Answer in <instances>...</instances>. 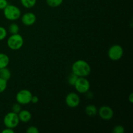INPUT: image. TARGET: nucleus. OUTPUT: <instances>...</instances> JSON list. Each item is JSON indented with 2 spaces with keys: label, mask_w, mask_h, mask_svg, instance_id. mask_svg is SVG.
Wrapping results in <instances>:
<instances>
[{
  "label": "nucleus",
  "mask_w": 133,
  "mask_h": 133,
  "mask_svg": "<svg viewBox=\"0 0 133 133\" xmlns=\"http://www.w3.org/2000/svg\"><path fill=\"white\" fill-rule=\"evenodd\" d=\"M72 73L79 77H87L92 71L90 65L84 60H77L71 66Z\"/></svg>",
  "instance_id": "f257e3e1"
},
{
  "label": "nucleus",
  "mask_w": 133,
  "mask_h": 133,
  "mask_svg": "<svg viewBox=\"0 0 133 133\" xmlns=\"http://www.w3.org/2000/svg\"><path fill=\"white\" fill-rule=\"evenodd\" d=\"M3 14L6 19L10 21H16L19 19L22 16L21 10L17 6L8 4L3 9Z\"/></svg>",
  "instance_id": "f03ea898"
},
{
  "label": "nucleus",
  "mask_w": 133,
  "mask_h": 133,
  "mask_svg": "<svg viewBox=\"0 0 133 133\" xmlns=\"http://www.w3.org/2000/svg\"><path fill=\"white\" fill-rule=\"evenodd\" d=\"M7 46L12 50H19L22 48L24 44V40L22 35L19 33L11 35L6 41Z\"/></svg>",
  "instance_id": "7ed1b4c3"
},
{
  "label": "nucleus",
  "mask_w": 133,
  "mask_h": 133,
  "mask_svg": "<svg viewBox=\"0 0 133 133\" xmlns=\"http://www.w3.org/2000/svg\"><path fill=\"white\" fill-rule=\"evenodd\" d=\"M32 94L30 90L27 89H22L18 91L16 95V100L20 105H28L31 103Z\"/></svg>",
  "instance_id": "20e7f679"
},
{
  "label": "nucleus",
  "mask_w": 133,
  "mask_h": 133,
  "mask_svg": "<svg viewBox=\"0 0 133 133\" xmlns=\"http://www.w3.org/2000/svg\"><path fill=\"white\" fill-rule=\"evenodd\" d=\"M19 119L18 114L13 112L7 113L3 118V123L5 127L14 129L19 125Z\"/></svg>",
  "instance_id": "39448f33"
},
{
  "label": "nucleus",
  "mask_w": 133,
  "mask_h": 133,
  "mask_svg": "<svg viewBox=\"0 0 133 133\" xmlns=\"http://www.w3.org/2000/svg\"><path fill=\"white\" fill-rule=\"evenodd\" d=\"M123 55V49L119 44L112 45L108 50V57L111 61H118L122 58Z\"/></svg>",
  "instance_id": "423d86ee"
},
{
  "label": "nucleus",
  "mask_w": 133,
  "mask_h": 133,
  "mask_svg": "<svg viewBox=\"0 0 133 133\" xmlns=\"http://www.w3.org/2000/svg\"><path fill=\"white\" fill-rule=\"evenodd\" d=\"M74 87L79 93L86 94L90 89V83L87 77H78Z\"/></svg>",
  "instance_id": "0eeeda50"
},
{
  "label": "nucleus",
  "mask_w": 133,
  "mask_h": 133,
  "mask_svg": "<svg viewBox=\"0 0 133 133\" xmlns=\"http://www.w3.org/2000/svg\"><path fill=\"white\" fill-rule=\"evenodd\" d=\"M81 102L79 95L75 92H70L65 97V103L68 107L74 109L77 107Z\"/></svg>",
  "instance_id": "6e6552de"
},
{
  "label": "nucleus",
  "mask_w": 133,
  "mask_h": 133,
  "mask_svg": "<svg viewBox=\"0 0 133 133\" xmlns=\"http://www.w3.org/2000/svg\"><path fill=\"white\" fill-rule=\"evenodd\" d=\"M97 113L99 116L103 120H110L114 116V110L110 107L107 105L101 106L99 110H97Z\"/></svg>",
  "instance_id": "1a4fd4ad"
},
{
  "label": "nucleus",
  "mask_w": 133,
  "mask_h": 133,
  "mask_svg": "<svg viewBox=\"0 0 133 133\" xmlns=\"http://www.w3.org/2000/svg\"><path fill=\"white\" fill-rule=\"evenodd\" d=\"M21 21L24 25L31 26L36 22V16L32 12H28L22 15Z\"/></svg>",
  "instance_id": "9d476101"
},
{
  "label": "nucleus",
  "mask_w": 133,
  "mask_h": 133,
  "mask_svg": "<svg viewBox=\"0 0 133 133\" xmlns=\"http://www.w3.org/2000/svg\"><path fill=\"white\" fill-rule=\"evenodd\" d=\"M19 122L23 123H27L29 122L32 118V114L27 110H21L20 112L18 114Z\"/></svg>",
  "instance_id": "9b49d317"
},
{
  "label": "nucleus",
  "mask_w": 133,
  "mask_h": 133,
  "mask_svg": "<svg viewBox=\"0 0 133 133\" xmlns=\"http://www.w3.org/2000/svg\"><path fill=\"white\" fill-rule=\"evenodd\" d=\"M10 58L9 56L3 53H0V69L6 68L9 66Z\"/></svg>",
  "instance_id": "f8f14e48"
},
{
  "label": "nucleus",
  "mask_w": 133,
  "mask_h": 133,
  "mask_svg": "<svg viewBox=\"0 0 133 133\" xmlns=\"http://www.w3.org/2000/svg\"><path fill=\"white\" fill-rule=\"evenodd\" d=\"M85 113L88 116H95L97 114V109L95 105H88L85 107Z\"/></svg>",
  "instance_id": "ddd939ff"
},
{
  "label": "nucleus",
  "mask_w": 133,
  "mask_h": 133,
  "mask_svg": "<svg viewBox=\"0 0 133 133\" xmlns=\"http://www.w3.org/2000/svg\"><path fill=\"white\" fill-rule=\"evenodd\" d=\"M10 77H11V72L10 70L7 68V67L0 69V78H2L8 81Z\"/></svg>",
  "instance_id": "4468645a"
},
{
  "label": "nucleus",
  "mask_w": 133,
  "mask_h": 133,
  "mask_svg": "<svg viewBox=\"0 0 133 133\" xmlns=\"http://www.w3.org/2000/svg\"><path fill=\"white\" fill-rule=\"evenodd\" d=\"M22 6L27 9H31L35 6L37 0H20Z\"/></svg>",
  "instance_id": "2eb2a0df"
},
{
  "label": "nucleus",
  "mask_w": 133,
  "mask_h": 133,
  "mask_svg": "<svg viewBox=\"0 0 133 133\" xmlns=\"http://www.w3.org/2000/svg\"><path fill=\"white\" fill-rule=\"evenodd\" d=\"M64 0H46L47 5L51 8L58 7L61 6Z\"/></svg>",
  "instance_id": "dca6fc26"
},
{
  "label": "nucleus",
  "mask_w": 133,
  "mask_h": 133,
  "mask_svg": "<svg viewBox=\"0 0 133 133\" xmlns=\"http://www.w3.org/2000/svg\"><path fill=\"white\" fill-rule=\"evenodd\" d=\"M9 31L11 35L18 33L19 31V25L15 23H12L9 27Z\"/></svg>",
  "instance_id": "f3484780"
},
{
  "label": "nucleus",
  "mask_w": 133,
  "mask_h": 133,
  "mask_svg": "<svg viewBox=\"0 0 133 133\" xmlns=\"http://www.w3.org/2000/svg\"><path fill=\"white\" fill-rule=\"evenodd\" d=\"M78 77H79L77 76L75 74H74V73H71V74L69 75L68 77V84H70V85L74 86V84H75V82H76Z\"/></svg>",
  "instance_id": "a211bd4d"
},
{
  "label": "nucleus",
  "mask_w": 133,
  "mask_h": 133,
  "mask_svg": "<svg viewBox=\"0 0 133 133\" xmlns=\"http://www.w3.org/2000/svg\"><path fill=\"white\" fill-rule=\"evenodd\" d=\"M7 81L2 79V78H0V94L3 93L6 90V88H7Z\"/></svg>",
  "instance_id": "6ab92c4d"
},
{
  "label": "nucleus",
  "mask_w": 133,
  "mask_h": 133,
  "mask_svg": "<svg viewBox=\"0 0 133 133\" xmlns=\"http://www.w3.org/2000/svg\"><path fill=\"white\" fill-rule=\"evenodd\" d=\"M125 132V127L121 125H116L112 130L113 133H124Z\"/></svg>",
  "instance_id": "aec40b11"
},
{
  "label": "nucleus",
  "mask_w": 133,
  "mask_h": 133,
  "mask_svg": "<svg viewBox=\"0 0 133 133\" xmlns=\"http://www.w3.org/2000/svg\"><path fill=\"white\" fill-rule=\"evenodd\" d=\"M7 36V31L5 27L0 26V41L3 40Z\"/></svg>",
  "instance_id": "412c9836"
},
{
  "label": "nucleus",
  "mask_w": 133,
  "mask_h": 133,
  "mask_svg": "<svg viewBox=\"0 0 133 133\" xmlns=\"http://www.w3.org/2000/svg\"><path fill=\"white\" fill-rule=\"evenodd\" d=\"M22 110V107H21V105L19 103H15L12 105V112L14 113H16V114H18V113L20 112V110Z\"/></svg>",
  "instance_id": "4be33fe9"
},
{
  "label": "nucleus",
  "mask_w": 133,
  "mask_h": 133,
  "mask_svg": "<svg viewBox=\"0 0 133 133\" xmlns=\"http://www.w3.org/2000/svg\"><path fill=\"white\" fill-rule=\"evenodd\" d=\"M26 132L27 133H38L39 130L36 126H30L26 130Z\"/></svg>",
  "instance_id": "5701e85b"
},
{
  "label": "nucleus",
  "mask_w": 133,
  "mask_h": 133,
  "mask_svg": "<svg viewBox=\"0 0 133 133\" xmlns=\"http://www.w3.org/2000/svg\"><path fill=\"white\" fill-rule=\"evenodd\" d=\"M7 0H0V10H3L8 5Z\"/></svg>",
  "instance_id": "b1692460"
},
{
  "label": "nucleus",
  "mask_w": 133,
  "mask_h": 133,
  "mask_svg": "<svg viewBox=\"0 0 133 133\" xmlns=\"http://www.w3.org/2000/svg\"><path fill=\"white\" fill-rule=\"evenodd\" d=\"M2 133H14V130L13 129L11 128H7L6 127L5 129H4L2 131H1Z\"/></svg>",
  "instance_id": "393cba45"
},
{
  "label": "nucleus",
  "mask_w": 133,
  "mask_h": 133,
  "mask_svg": "<svg viewBox=\"0 0 133 133\" xmlns=\"http://www.w3.org/2000/svg\"><path fill=\"white\" fill-rule=\"evenodd\" d=\"M38 101H39V98L37 96H32L31 103H33V104H36V103H37Z\"/></svg>",
  "instance_id": "a878e982"
},
{
  "label": "nucleus",
  "mask_w": 133,
  "mask_h": 133,
  "mask_svg": "<svg viewBox=\"0 0 133 133\" xmlns=\"http://www.w3.org/2000/svg\"><path fill=\"white\" fill-rule=\"evenodd\" d=\"M86 94H87V97H88V98H89V99L93 98V97H94L93 94L91 93V92H90V90L88 91V92H87Z\"/></svg>",
  "instance_id": "bb28decb"
},
{
  "label": "nucleus",
  "mask_w": 133,
  "mask_h": 133,
  "mask_svg": "<svg viewBox=\"0 0 133 133\" xmlns=\"http://www.w3.org/2000/svg\"><path fill=\"white\" fill-rule=\"evenodd\" d=\"M129 101L130 103H132V101H133V94L132 93L131 94L129 95Z\"/></svg>",
  "instance_id": "cd10ccee"
}]
</instances>
